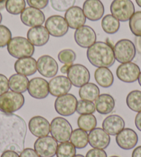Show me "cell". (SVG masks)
I'll list each match as a JSON object with an SVG mask.
<instances>
[{"mask_svg": "<svg viewBox=\"0 0 141 157\" xmlns=\"http://www.w3.org/2000/svg\"><path fill=\"white\" fill-rule=\"evenodd\" d=\"M78 100L72 94H66L58 97L54 104L55 110L64 117H69L74 114L76 111Z\"/></svg>", "mask_w": 141, "mask_h": 157, "instance_id": "obj_8", "label": "cell"}, {"mask_svg": "<svg viewBox=\"0 0 141 157\" xmlns=\"http://www.w3.org/2000/svg\"><path fill=\"white\" fill-rule=\"evenodd\" d=\"M115 60L120 63L131 62L136 56L135 44L129 39H120L114 46Z\"/></svg>", "mask_w": 141, "mask_h": 157, "instance_id": "obj_6", "label": "cell"}, {"mask_svg": "<svg viewBox=\"0 0 141 157\" xmlns=\"http://www.w3.org/2000/svg\"><path fill=\"white\" fill-rule=\"evenodd\" d=\"M87 57L89 62L97 68H109L115 61L114 49L103 41L95 42L87 49Z\"/></svg>", "mask_w": 141, "mask_h": 157, "instance_id": "obj_2", "label": "cell"}, {"mask_svg": "<svg viewBox=\"0 0 141 157\" xmlns=\"http://www.w3.org/2000/svg\"><path fill=\"white\" fill-rule=\"evenodd\" d=\"M128 108L134 112L141 111V91L133 90L129 92L126 99Z\"/></svg>", "mask_w": 141, "mask_h": 157, "instance_id": "obj_33", "label": "cell"}, {"mask_svg": "<svg viewBox=\"0 0 141 157\" xmlns=\"http://www.w3.org/2000/svg\"><path fill=\"white\" fill-rule=\"evenodd\" d=\"M85 157H107V155L104 150L93 148V149L89 150Z\"/></svg>", "mask_w": 141, "mask_h": 157, "instance_id": "obj_43", "label": "cell"}, {"mask_svg": "<svg viewBox=\"0 0 141 157\" xmlns=\"http://www.w3.org/2000/svg\"><path fill=\"white\" fill-rule=\"evenodd\" d=\"M19 157H40L37 153L35 150L32 149V148H26L24 149L22 152L20 153Z\"/></svg>", "mask_w": 141, "mask_h": 157, "instance_id": "obj_44", "label": "cell"}, {"mask_svg": "<svg viewBox=\"0 0 141 157\" xmlns=\"http://www.w3.org/2000/svg\"><path fill=\"white\" fill-rule=\"evenodd\" d=\"M58 144L52 136L38 138L34 144V150L40 157H53L56 155Z\"/></svg>", "mask_w": 141, "mask_h": 157, "instance_id": "obj_9", "label": "cell"}, {"mask_svg": "<svg viewBox=\"0 0 141 157\" xmlns=\"http://www.w3.org/2000/svg\"><path fill=\"white\" fill-rule=\"evenodd\" d=\"M29 80L27 77L20 74H14L8 79L9 88L18 93H24L28 90Z\"/></svg>", "mask_w": 141, "mask_h": 157, "instance_id": "obj_27", "label": "cell"}, {"mask_svg": "<svg viewBox=\"0 0 141 157\" xmlns=\"http://www.w3.org/2000/svg\"><path fill=\"white\" fill-rule=\"evenodd\" d=\"M78 125L85 132H91L97 125L96 118L93 114H81L78 119Z\"/></svg>", "mask_w": 141, "mask_h": 157, "instance_id": "obj_32", "label": "cell"}, {"mask_svg": "<svg viewBox=\"0 0 141 157\" xmlns=\"http://www.w3.org/2000/svg\"><path fill=\"white\" fill-rule=\"evenodd\" d=\"M136 2L137 5L141 8V0H136Z\"/></svg>", "mask_w": 141, "mask_h": 157, "instance_id": "obj_51", "label": "cell"}, {"mask_svg": "<svg viewBox=\"0 0 141 157\" xmlns=\"http://www.w3.org/2000/svg\"><path fill=\"white\" fill-rule=\"evenodd\" d=\"M28 92L32 97L37 99H43L49 94V83L41 77H35L29 81Z\"/></svg>", "mask_w": 141, "mask_h": 157, "instance_id": "obj_16", "label": "cell"}, {"mask_svg": "<svg viewBox=\"0 0 141 157\" xmlns=\"http://www.w3.org/2000/svg\"><path fill=\"white\" fill-rule=\"evenodd\" d=\"M64 19H66L69 27L75 30L84 26L87 19L83 10L80 7L74 6L66 11Z\"/></svg>", "mask_w": 141, "mask_h": 157, "instance_id": "obj_22", "label": "cell"}, {"mask_svg": "<svg viewBox=\"0 0 141 157\" xmlns=\"http://www.w3.org/2000/svg\"><path fill=\"white\" fill-rule=\"evenodd\" d=\"M4 8H6V1L0 2V10L4 9Z\"/></svg>", "mask_w": 141, "mask_h": 157, "instance_id": "obj_50", "label": "cell"}, {"mask_svg": "<svg viewBox=\"0 0 141 157\" xmlns=\"http://www.w3.org/2000/svg\"><path fill=\"white\" fill-rule=\"evenodd\" d=\"M1 157H19L18 152L12 150H7L2 152Z\"/></svg>", "mask_w": 141, "mask_h": 157, "instance_id": "obj_45", "label": "cell"}, {"mask_svg": "<svg viewBox=\"0 0 141 157\" xmlns=\"http://www.w3.org/2000/svg\"><path fill=\"white\" fill-rule=\"evenodd\" d=\"M71 87L72 84L68 77L62 75L53 77L49 83V93L56 97L68 94Z\"/></svg>", "mask_w": 141, "mask_h": 157, "instance_id": "obj_17", "label": "cell"}, {"mask_svg": "<svg viewBox=\"0 0 141 157\" xmlns=\"http://www.w3.org/2000/svg\"><path fill=\"white\" fill-rule=\"evenodd\" d=\"M89 144L92 147L105 150L109 146L111 138L103 128H94L88 134Z\"/></svg>", "mask_w": 141, "mask_h": 157, "instance_id": "obj_20", "label": "cell"}, {"mask_svg": "<svg viewBox=\"0 0 141 157\" xmlns=\"http://www.w3.org/2000/svg\"><path fill=\"white\" fill-rule=\"evenodd\" d=\"M14 68L17 73L26 77L31 76L38 71L37 61L32 57L18 59L15 61Z\"/></svg>", "mask_w": 141, "mask_h": 157, "instance_id": "obj_25", "label": "cell"}, {"mask_svg": "<svg viewBox=\"0 0 141 157\" xmlns=\"http://www.w3.org/2000/svg\"><path fill=\"white\" fill-rule=\"evenodd\" d=\"M4 1H6V0H0V2H4Z\"/></svg>", "mask_w": 141, "mask_h": 157, "instance_id": "obj_56", "label": "cell"}, {"mask_svg": "<svg viewBox=\"0 0 141 157\" xmlns=\"http://www.w3.org/2000/svg\"><path fill=\"white\" fill-rule=\"evenodd\" d=\"M27 126L25 121L15 114L0 113V152L24 150Z\"/></svg>", "mask_w": 141, "mask_h": 157, "instance_id": "obj_1", "label": "cell"}, {"mask_svg": "<svg viewBox=\"0 0 141 157\" xmlns=\"http://www.w3.org/2000/svg\"><path fill=\"white\" fill-rule=\"evenodd\" d=\"M45 28L53 37H62L66 34L69 27L63 17L52 15L45 21Z\"/></svg>", "mask_w": 141, "mask_h": 157, "instance_id": "obj_10", "label": "cell"}, {"mask_svg": "<svg viewBox=\"0 0 141 157\" xmlns=\"http://www.w3.org/2000/svg\"><path fill=\"white\" fill-rule=\"evenodd\" d=\"M138 81H139V85L141 86V72H140V75H139V78H138Z\"/></svg>", "mask_w": 141, "mask_h": 157, "instance_id": "obj_52", "label": "cell"}, {"mask_svg": "<svg viewBox=\"0 0 141 157\" xmlns=\"http://www.w3.org/2000/svg\"><path fill=\"white\" fill-rule=\"evenodd\" d=\"M2 21V15L1 13H0V24H1Z\"/></svg>", "mask_w": 141, "mask_h": 157, "instance_id": "obj_54", "label": "cell"}, {"mask_svg": "<svg viewBox=\"0 0 141 157\" xmlns=\"http://www.w3.org/2000/svg\"><path fill=\"white\" fill-rule=\"evenodd\" d=\"M74 157H85V156H84L83 155H76L74 156Z\"/></svg>", "mask_w": 141, "mask_h": 157, "instance_id": "obj_53", "label": "cell"}, {"mask_svg": "<svg viewBox=\"0 0 141 157\" xmlns=\"http://www.w3.org/2000/svg\"><path fill=\"white\" fill-rule=\"evenodd\" d=\"M140 73L139 66L132 62L120 64L116 70L117 77L125 83H134L136 81Z\"/></svg>", "mask_w": 141, "mask_h": 157, "instance_id": "obj_12", "label": "cell"}, {"mask_svg": "<svg viewBox=\"0 0 141 157\" xmlns=\"http://www.w3.org/2000/svg\"><path fill=\"white\" fill-rule=\"evenodd\" d=\"M25 102L22 93L8 91L0 96V111L6 114H13L22 108Z\"/></svg>", "mask_w": 141, "mask_h": 157, "instance_id": "obj_4", "label": "cell"}, {"mask_svg": "<svg viewBox=\"0 0 141 157\" xmlns=\"http://www.w3.org/2000/svg\"><path fill=\"white\" fill-rule=\"evenodd\" d=\"M67 77L73 86L77 88L89 83L90 80V72L85 66L81 64H74L70 67Z\"/></svg>", "mask_w": 141, "mask_h": 157, "instance_id": "obj_11", "label": "cell"}, {"mask_svg": "<svg viewBox=\"0 0 141 157\" xmlns=\"http://www.w3.org/2000/svg\"><path fill=\"white\" fill-rule=\"evenodd\" d=\"M50 34L46 29L42 26L32 27L28 30L27 39L33 46H42L49 41Z\"/></svg>", "mask_w": 141, "mask_h": 157, "instance_id": "obj_23", "label": "cell"}, {"mask_svg": "<svg viewBox=\"0 0 141 157\" xmlns=\"http://www.w3.org/2000/svg\"><path fill=\"white\" fill-rule=\"evenodd\" d=\"M39 73L46 78L54 77L58 72V64L54 58L49 55H43L37 61Z\"/></svg>", "mask_w": 141, "mask_h": 157, "instance_id": "obj_15", "label": "cell"}, {"mask_svg": "<svg viewBox=\"0 0 141 157\" xmlns=\"http://www.w3.org/2000/svg\"><path fill=\"white\" fill-rule=\"evenodd\" d=\"M29 128L33 135L38 138H41L49 134L50 123L43 117H33L29 122Z\"/></svg>", "mask_w": 141, "mask_h": 157, "instance_id": "obj_21", "label": "cell"}, {"mask_svg": "<svg viewBox=\"0 0 141 157\" xmlns=\"http://www.w3.org/2000/svg\"><path fill=\"white\" fill-rule=\"evenodd\" d=\"M58 57L62 63L73 64L76 59V54L72 50L64 49L59 52Z\"/></svg>", "mask_w": 141, "mask_h": 157, "instance_id": "obj_39", "label": "cell"}, {"mask_svg": "<svg viewBox=\"0 0 141 157\" xmlns=\"http://www.w3.org/2000/svg\"><path fill=\"white\" fill-rule=\"evenodd\" d=\"M7 50L12 57L21 59L32 57L35 52V47L26 38L15 37L11 39L7 45Z\"/></svg>", "mask_w": 141, "mask_h": 157, "instance_id": "obj_3", "label": "cell"}, {"mask_svg": "<svg viewBox=\"0 0 141 157\" xmlns=\"http://www.w3.org/2000/svg\"><path fill=\"white\" fill-rule=\"evenodd\" d=\"M95 105L92 101L81 99L78 101L76 111L79 114H93L95 112Z\"/></svg>", "mask_w": 141, "mask_h": 157, "instance_id": "obj_37", "label": "cell"}, {"mask_svg": "<svg viewBox=\"0 0 141 157\" xmlns=\"http://www.w3.org/2000/svg\"><path fill=\"white\" fill-rule=\"evenodd\" d=\"M95 101V110L101 114H108L111 113L115 108V100L113 97L109 94L99 95V97Z\"/></svg>", "mask_w": 141, "mask_h": 157, "instance_id": "obj_26", "label": "cell"}, {"mask_svg": "<svg viewBox=\"0 0 141 157\" xmlns=\"http://www.w3.org/2000/svg\"><path fill=\"white\" fill-rule=\"evenodd\" d=\"M135 125L138 130L141 132V111L136 114L135 118Z\"/></svg>", "mask_w": 141, "mask_h": 157, "instance_id": "obj_46", "label": "cell"}, {"mask_svg": "<svg viewBox=\"0 0 141 157\" xmlns=\"http://www.w3.org/2000/svg\"><path fill=\"white\" fill-rule=\"evenodd\" d=\"M100 95V89L93 83H87L83 86L79 90V96L81 99L94 102Z\"/></svg>", "mask_w": 141, "mask_h": 157, "instance_id": "obj_29", "label": "cell"}, {"mask_svg": "<svg viewBox=\"0 0 141 157\" xmlns=\"http://www.w3.org/2000/svg\"><path fill=\"white\" fill-rule=\"evenodd\" d=\"M20 19L22 23L29 27L42 26L45 22V16L42 10L38 8L28 7L21 13Z\"/></svg>", "mask_w": 141, "mask_h": 157, "instance_id": "obj_14", "label": "cell"}, {"mask_svg": "<svg viewBox=\"0 0 141 157\" xmlns=\"http://www.w3.org/2000/svg\"><path fill=\"white\" fill-rule=\"evenodd\" d=\"M25 8V0H6V9L11 15H19L23 12Z\"/></svg>", "mask_w": 141, "mask_h": 157, "instance_id": "obj_34", "label": "cell"}, {"mask_svg": "<svg viewBox=\"0 0 141 157\" xmlns=\"http://www.w3.org/2000/svg\"><path fill=\"white\" fill-rule=\"evenodd\" d=\"M110 157H119V156H110Z\"/></svg>", "mask_w": 141, "mask_h": 157, "instance_id": "obj_55", "label": "cell"}, {"mask_svg": "<svg viewBox=\"0 0 141 157\" xmlns=\"http://www.w3.org/2000/svg\"><path fill=\"white\" fill-rule=\"evenodd\" d=\"M101 26L107 34H115L120 29V21L112 15H107L103 18Z\"/></svg>", "mask_w": 141, "mask_h": 157, "instance_id": "obj_31", "label": "cell"}, {"mask_svg": "<svg viewBox=\"0 0 141 157\" xmlns=\"http://www.w3.org/2000/svg\"><path fill=\"white\" fill-rule=\"evenodd\" d=\"M74 39L79 46L89 48L96 42V34L91 27L84 25L75 30Z\"/></svg>", "mask_w": 141, "mask_h": 157, "instance_id": "obj_13", "label": "cell"}, {"mask_svg": "<svg viewBox=\"0 0 141 157\" xmlns=\"http://www.w3.org/2000/svg\"><path fill=\"white\" fill-rule=\"evenodd\" d=\"M72 132L70 123L63 117H55L50 123V132L58 142L64 143L69 141Z\"/></svg>", "mask_w": 141, "mask_h": 157, "instance_id": "obj_5", "label": "cell"}, {"mask_svg": "<svg viewBox=\"0 0 141 157\" xmlns=\"http://www.w3.org/2000/svg\"><path fill=\"white\" fill-rule=\"evenodd\" d=\"M72 65H73V64H64L63 66L61 67L60 72L62 74H67V72H68L70 67Z\"/></svg>", "mask_w": 141, "mask_h": 157, "instance_id": "obj_49", "label": "cell"}, {"mask_svg": "<svg viewBox=\"0 0 141 157\" xmlns=\"http://www.w3.org/2000/svg\"><path fill=\"white\" fill-rule=\"evenodd\" d=\"M131 157H141V145L135 148L132 152Z\"/></svg>", "mask_w": 141, "mask_h": 157, "instance_id": "obj_48", "label": "cell"}, {"mask_svg": "<svg viewBox=\"0 0 141 157\" xmlns=\"http://www.w3.org/2000/svg\"><path fill=\"white\" fill-rule=\"evenodd\" d=\"M83 10L86 18L92 21L100 20L105 13V7L100 0H86Z\"/></svg>", "mask_w": 141, "mask_h": 157, "instance_id": "obj_18", "label": "cell"}, {"mask_svg": "<svg viewBox=\"0 0 141 157\" xmlns=\"http://www.w3.org/2000/svg\"><path fill=\"white\" fill-rule=\"evenodd\" d=\"M50 6L56 11L64 12L73 6L75 0H50Z\"/></svg>", "mask_w": 141, "mask_h": 157, "instance_id": "obj_38", "label": "cell"}, {"mask_svg": "<svg viewBox=\"0 0 141 157\" xmlns=\"http://www.w3.org/2000/svg\"><path fill=\"white\" fill-rule=\"evenodd\" d=\"M135 46L138 52L141 54V37H136L135 39Z\"/></svg>", "mask_w": 141, "mask_h": 157, "instance_id": "obj_47", "label": "cell"}, {"mask_svg": "<svg viewBox=\"0 0 141 157\" xmlns=\"http://www.w3.org/2000/svg\"><path fill=\"white\" fill-rule=\"evenodd\" d=\"M76 148L71 143L66 141L58 145L56 156L57 157H74Z\"/></svg>", "mask_w": 141, "mask_h": 157, "instance_id": "obj_35", "label": "cell"}, {"mask_svg": "<svg viewBox=\"0 0 141 157\" xmlns=\"http://www.w3.org/2000/svg\"><path fill=\"white\" fill-rule=\"evenodd\" d=\"M12 39V33L8 28L0 25V48H4L7 46Z\"/></svg>", "mask_w": 141, "mask_h": 157, "instance_id": "obj_40", "label": "cell"}, {"mask_svg": "<svg viewBox=\"0 0 141 157\" xmlns=\"http://www.w3.org/2000/svg\"><path fill=\"white\" fill-rule=\"evenodd\" d=\"M111 15L119 21H129L135 13V7L131 0H114L110 6Z\"/></svg>", "mask_w": 141, "mask_h": 157, "instance_id": "obj_7", "label": "cell"}, {"mask_svg": "<svg viewBox=\"0 0 141 157\" xmlns=\"http://www.w3.org/2000/svg\"><path fill=\"white\" fill-rule=\"evenodd\" d=\"M125 123L122 117L112 114L105 118L103 122V129L109 135L115 136L125 128Z\"/></svg>", "mask_w": 141, "mask_h": 157, "instance_id": "obj_24", "label": "cell"}, {"mask_svg": "<svg viewBox=\"0 0 141 157\" xmlns=\"http://www.w3.org/2000/svg\"><path fill=\"white\" fill-rule=\"evenodd\" d=\"M70 141L75 148L83 149L86 147L89 144L88 134L87 132L83 130L80 128L75 129L72 132Z\"/></svg>", "mask_w": 141, "mask_h": 157, "instance_id": "obj_30", "label": "cell"}, {"mask_svg": "<svg viewBox=\"0 0 141 157\" xmlns=\"http://www.w3.org/2000/svg\"><path fill=\"white\" fill-rule=\"evenodd\" d=\"M115 141L118 146L125 150L133 149L139 141V136L137 133L131 128H124L118 133Z\"/></svg>", "mask_w": 141, "mask_h": 157, "instance_id": "obj_19", "label": "cell"}, {"mask_svg": "<svg viewBox=\"0 0 141 157\" xmlns=\"http://www.w3.org/2000/svg\"><path fill=\"white\" fill-rule=\"evenodd\" d=\"M26 2L30 7L40 10L47 6L49 0H26Z\"/></svg>", "mask_w": 141, "mask_h": 157, "instance_id": "obj_41", "label": "cell"}, {"mask_svg": "<svg viewBox=\"0 0 141 157\" xmlns=\"http://www.w3.org/2000/svg\"><path fill=\"white\" fill-rule=\"evenodd\" d=\"M129 29L136 37H141V11L134 13L129 19Z\"/></svg>", "mask_w": 141, "mask_h": 157, "instance_id": "obj_36", "label": "cell"}, {"mask_svg": "<svg viewBox=\"0 0 141 157\" xmlns=\"http://www.w3.org/2000/svg\"><path fill=\"white\" fill-rule=\"evenodd\" d=\"M9 90L8 79L5 75L0 74V96L6 93Z\"/></svg>", "mask_w": 141, "mask_h": 157, "instance_id": "obj_42", "label": "cell"}, {"mask_svg": "<svg viewBox=\"0 0 141 157\" xmlns=\"http://www.w3.org/2000/svg\"><path fill=\"white\" fill-rule=\"evenodd\" d=\"M94 77L97 83L103 88H109L114 83V75L108 68H98Z\"/></svg>", "mask_w": 141, "mask_h": 157, "instance_id": "obj_28", "label": "cell"}]
</instances>
